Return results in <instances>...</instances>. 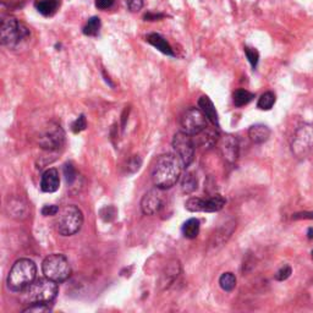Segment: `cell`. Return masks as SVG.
<instances>
[{
    "label": "cell",
    "instance_id": "277c9868",
    "mask_svg": "<svg viewBox=\"0 0 313 313\" xmlns=\"http://www.w3.org/2000/svg\"><path fill=\"white\" fill-rule=\"evenodd\" d=\"M57 230L60 235L71 236L79 232L83 224V214L78 206L69 204L58 213Z\"/></svg>",
    "mask_w": 313,
    "mask_h": 313
},
{
    "label": "cell",
    "instance_id": "d6986e66",
    "mask_svg": "<svg viewBox=\"0 0 313 313\" xmlns=\"http://www.w3.org/2000/svg\"><path fill=\"white\" fill-rule=\"evenodd\" d=\"M179 273H180L179 262L172 261V263H170L166 267V272L163 273V275H161V284H163L164 286L170 285V284L175 280V278L179 275Z\"/></svg>",
    "mask_w": 313,
    "mask_h": 313
},
{
    "label": "cell",
    "instance_id": "9a60e30c",
    "mask_svg": "<svg viewBox=\"0 0 313 313\" xmlns=\"http://www.w3.org/2000/svg\"><path fill=\"white\" fill-rule=\"evenodd\" d=\"M198 108L202 110V113L207 116V119H208L214 126L219 127L218 113H217V109L216 107H214L213 102H212L207 95H202V97L198 99Z\"/></svg>",
    "mask_w": 313,
    "mask_h": 313
},
{
    "label": "cell",
    "instance_id": "5b68a950",
    "mask_svg": "<svg viewBox=\"0 0 313 313\" xmlns=\"http://www.w3.org/2000/svg\"><path fill=\"white\" fill-rule=\"evenodd\" d=\"M59 293L58 283L49 278L34 280L26 289V298L31 304H52Z\"/></svg>",
    "mask_w": 313,
    "mask_h": 313
},
{
    "label": "cell",
    "instance_id": "ffe728a7",
    "mask_svg": "<svg viewBox=\"0 0 313 313\" xmlns=\"http://www.w3.org/2000/svg\"><path fill=\"white\" fill-rule=\"evenodd\" d=\"M59 1L58 0H38L36 2V7L43 16H52L57 11Z\"/></svg>",
    "mask_w": 313,
    "mask_h": 313
},
{
    "label": "cell",
    "instance_id": "f1b7e54d",
    "mask_svg": "<svg viewBox=\"0 0 313 313\" xmlns=\"http://www.w3.org/2000/svg\"><path fill=\"white\" fill-rule=\"evenodd\" d=\"M291 273H293V270H291L290 266H284L277 272V274H275V279L279 280V282H284V280H286L289 277H290Z\"/></svg>",
    "mask_w": 313,
    "mask_h": 313
},
{
    "label": "cell",
    "instance_id": "4fadbf2b",
    "mask_svg": "<svg viewBox=\"0 0 313 313\" xmlns=\"http://www.w3.org/2000/svg\"><path fill=\"white\" fill-rule=\"evenodd\" d=\"M219 150L228 163H235L238 156V143L233 135H225L219 140Z\"/></svg>",
    "mask_w": 313,
    "mask_h": 313
},
{
    "label": "cell",
    "instance_id": "ba28073f",
    "mask_svg": "<svg viewBox=\"0 0 313 313\" xmlns=\"http://www.w3.org/2000/svg\"><path fill=\"white\" fill-rule=\"evenodd\" d=\"M207 116L202 113V110L197 108H190L185 111L180 119V125L181 131L186 132L188 135H198L208 127L207 124Z\"/></svg>",
    "mask_w": 313,
    "mask_h": 313
},
{
    "label": "cell",
    "instance_id": "f546056e",
    "mask_svg": "<svg viewBox=\"0 0 313 313\" xmlns=\"http://www.w3.org/2000/svg\"><path fill=\"white\" fill-rule=\"evenodd\" d=\"M64 174H65L66 181L70 182V184L76 179V170L70 163H68V164H65V165H64Z\"/></svg>",
    "mask_w": 313,
    "mask_h": 313
},
{
    "label": "cell",
    "instance_id": "ac0fdd59",
    "mask_svg": "<svg viewBox=\"0 0 313 313\" xmlns=\"http://www.w3.org/2000/svg\"><path fill=\"white\" fill-rule=\"evenodd\" d=\"M200 234V220L196 218L188 219L182 225V235L186 238H196Z\"/></svg>",
    "mask_w": 313,
    "mask_h": 313
},
{
    "label": "cell",
    "instance_id": "8992f818",
    "mask_svg": "<svg viewBox=\"0 0 313 313\" xmlns=\"http://www.w3.org/2000/svg\"><path fill=\"white\" fill-rule=\"evenodd\" d=\"M42 270H43L44 277L57 283L65 282L71 275L70 263L68 258L60 253H53L46 257L42 263Z\"/></svg>",
    "mask_w": 313,
    "mask_h": 313
},
{
    "label": "cell",
    "instance_id": "44dd1931",
    "mask_svg": "<svg viewBox=\"0 0 313 313\" xmlns=\"http://www.w3.org/2000/svg\"><path fill=\"white\" fill-rule=\"evenodd\" d=\"M197 179L192 172H186L181 180V190L184 193H192L197 190Z\"/></svg>",
    "mask_w": 313,
    "mask_h": 313
},
{
    "label": "cell",
    "instance_id": "7a4b0ae2",
    "mask_svg": "<svg viewBox=\"0 0 313 313\" xmlns=\"http://www.w3.org/2000/svg\"><path fill=\"white\" fill-rule=\"evenodd\" d=\"M37 267L32 259L21 258L16 261L7 275V286L10 290L23 291L36 280Z\"/></svg>",
    "mask_w": 313,
    "mask_h": 313
},
{
    "label": "cell",
    "instance_id": "3957f363",
    "mask_svg": "<svg viewBox=\"0 0 313 313\" xmlns=\"http://www.w3.org/2000/svg\"><path fill=\"white\" fill-rule=\"evenodd\" d=\"M30 36V31L22 22L12 16H2L0 25V39L2 46L15 48Z\"/></svg>",
    "mask_w": 313,
    "mask_h": 313
},
{
    "label": "cell",
    "instance_id": "836d02e7",
    "mask_svg": "<svg viewBox=\"0 0 313 313\" xmlns=\"http://www.w3.org/2000/svg\"><path fill=\"white\" fill-rule=\"evenodd\" d=\"M294 220L299 219H313V212H301V213H295L293 216Z\"/></svg>",
    "mask_w": 313,
    "mask_h": 313
},
{
    "label": "cell",
    "instance_id": "5bb4252c",
    "mask_svg": "<svg viewBox=\"0 0 313 313\" xmlns=\"http://www.w3.org/2000/svg\"><path fill=\"white\" fill-rule=\"evenodd\" d=\"M60 177L57 169L50 168L43 172L41 179V188L43 192L53 193L59 190Z\"/></svg>",
    "mask_w": 313,
    "mask_h": 313
},
{
    "label": "cell",
    "instance_id": "30bf717a",
    "mask_svg": "<svg viewBox=\"0 0 313 313\" xmlns=\"http://www.w3.org/2000/svg\"><path fill=\"white\" fill-rule=\"evenodd\" d=\"M65 141V134L62 126L58 124H49L44 131L39 135L38 143L43 150L47 151H55L63 146Z\"/></svg>",
    "mask_w": 313,
    "mask_h": 313
},
{
    "label": "cell",
    "instance_id": "83f0119b",
    "mask_svg": "<svg viewBox=\"0 0 313 313\" xmlns=\"http://www.w3.org/2000/svg\"><path fill=\"white\" fill-rule=\"evenodd\" d=\"M86 127H87V121H86V118H84V115H79V118L76 119V120L73 123V125H71V129H73V131L75 132V134H78V132L83 131Z\"/></svg>",
    "mask_w": 313,
    "mask_h": 313
},
{
    "label": "cell",
    "instance_id": "4dcf8cb0",
    "mask_svg": "<svg viewBox=\"0 0 313 313\" xmlns=\"http://www.w3.org/2000/svg\"><path fill=\"white\" fill-rule=\"evenodd\" d=\"M60 209L58 208L57 206H54V204H47V206H44L43 208H42V214H43L44 217H49V216H57L58 213H59Z\"/></svg>",
    "mask_w": 313,
    "mask_h": 313
},
{
    "label": "cell",
    "instance_id": "603a6c76",
    "mask_svg": "<svg viewBox=\"0 0 313 313\" xmlns=\"http://www.w3.org/2000/svg\"><path fill=\"white\" fill-rule=\"evenodd\" d=\"M219 285L224 291H228V293L233 291L236 286L235 275L230 272L222 274V277L219 278Z\"/></svg>",
    "mask_w": 313,
    "mask_h": 313
},
{
    "label": "cell",
    "instance_id": "52a82bcc",
    "mask_svg": "<svg viewBox=\"0 0 313 313\" xmlns=\"http://www.w3.org/2000/svg\"><path fill=\"white\" fill-rule=\"evenodd\" d=\"M172 148L175 151V156L180 159L182 166L187 168L195 158V145H193L191 135L184 131H180L172 137Z\"/></svg>",
    "mask_w": 313,
    "mask_h": 313
},
{
    "label": "cell",
    "instance_id": "4316f807",
    "mask_svg": "<svg viewBox=\"0 0 313 313\" xmlns=\"http://www.w3.org/2000/svg\"><path fill=\"white\" fill-rule=\"evenodd\" d=\"M52 311L50 304H31L30 307L23 310V312H48Z\"/></svg>",
    "mask_w": 313,
    "mask_h": 313
},
{
    "label": "cell",
    "instance_id": "e575fe53",
    "mask_svg": "<svg viewBox=\"0 0 313 313\" xmlns=\"http://www.w3.org/2000/svg\"><path fill=\"white\" fill-rule=\"evenodd\" d=\"M163 17V15L161 14H147L145 16L146 20L148 21H155V20H158V18H161Z\"/></svg>",
    "mask_w": 313,
    "mask_h": 313
},
{
    "label": "cell",
    "instance_id": "d590c367",
    "mask_svg": "<svg viewBox=\"0 0 313 313\" xmlns=\"http://www.w3.org/2000/svg\"><path fill=\"white\" fill-rule=\"evenodd\" d=\"M313 237V229H310L309 230V238H312Z\"/></svg>",
    "mask_w": 313,
    "mask_h": 313
},
{
    "label": "cell",
    "instance_id": "1f68e13d",
    "mask_svg": "<svg viewBox=\"0 0 313 313\" xmlns=\"http://www.w3.org/2000/svg\"><path fill=\"white\" fill-rule=\"evenodd\" d=\"M127 7L130 9V11L136 12L140 11L143 6V0H126Z\"/></svg>",
    "mask_w": 313,
    "mask_h": 313
},
{
    "label": "cell",
    "instance_id": "9c48e42d",
    "mask_svg": "<svg viewBox=\"0 0 313 313\" xmlns=\"http://www.w3.org/2000/svg\"><path fill=\"white\" fill-rule=\"evenodd\" d=\"M313 148V126L304 125L296 130L291 150L298 158H305Z\"/></svg>",
    "mask_w": 313,
    "mask_h": 313
},
{
    "label": "cell",
    "instance_id": "d4e9b609",
    "mask_svg": "<svg viewBox=\"0 0 313 313\" xmlns=\"http://www.w3.org/2000/svg\"><path fill=\"white\" fill-rule=\"evenodd\" d=\"M275 103V94L272 92H266L261 95V98L258 99L257 103V107L262 110H269L272 109V107Z\"/></svg>",
    "mask_w": 313,
    "mask_h": 313
},
{
    "label": "cell",
    "instance_id": "8d00e7d4",
    "mask_svg": "<svg viewBox=\"0 0 313 313\" xmlns=\"http://www.w3.org/2000/svg\"><path fill=\"white\" fill-rule=\"evenodd\" d=\"M312 257H313V251H312Z\"/></svg>",
    "mask_w": 313,
    "mask_h": 313
},
{
    "label": "cell",
    "instance_id": "8fae6325",
    "mask_svg": "<svg viewBox=\"0 0 313 313\" xmlns=\"http://www.w3.org/2000/svg\"><path fill=\"white\" fill-rule=\"evenodd\" d=\"M225 200L222 196L217 195L211 198H197L192 197L185 203L187 211L190 212H208V213H213V212H218L224 207Z\"/></svg>",
    "mask_w": 313,
    "mask_h": 313
},
{
    "label": "cell",
    "instance_id": "7c38bea8",
    "mask_svg": "<svg viewBox=\"0 0 313 313\" xmlns=\"http://www.w3.org/2000/svg\"><path fill=\"white\" fill-rule=\"evenodd\" d=\"M163 207V195L160 188H155L146 193L141 200V209L146 216H153L158 213Z\"/></svg>",
    "mask_w": 313,
    "mask_h": 313
},
{
    "label": "cell",
    "instance_id": "7402d4cb",
    "mask_svg": "<svg viewBox=\"0 0 313 313\" xmlns=\"http://www.w3.org/2000/svg\"><path fill=\"white\" fill-rule=\"evenodd\" d=\"M253 93L246 91V89H237L234 93V104L236 107H243V105L248 104L253 99Z\"/></svg>",
    "mask_w": 313,
    "mask_h": 313
},
{
    "label": "cell",
    "instance_id": "2e32d148",
    "mask_svg": "<svg viewBox=\"0 0 313 313\" xmlns=\"http://www.w3.org/2000/svg\"><path fill=\"white\" fill-rule=\"evenodd\" d=\"M269 136H270L269 127L263 125V124H257V125L251 126L250 129H248V137H250L252 142L258 143V145L267 142Z\"/></svg>",
    "mask_w": 313,
    "mask_h": 313
},
{
    "label": "cell",
    "instance_id": "e0dca14e",
    "mask_svg": "<svg viewBox=\"0 0 313 313\" xmlns=\"http://www.w3.org/2000/svg\"><path fill=\"white\" fill-rule=\"evenodd\" d=\"M147 42L150 44H152L153 47L156 48L159 52H161L163 54L170 55V57H174L175 53L172 52V48L170 47V44L158 33H151L147 36Z\"/></svg>",
    "mask_w": 313,
    "mask_h": 313
},
{
    "label": "cell",
    "instance_id": "cb8c5ba5",
    "mask_svg": "<svg viewBox=\"0 0 313 313\" xmlns=\"http://www.w3.org/2000/svg\"><path fill=\"white\" fill-rule=\"evenodd\" d=\"M100 30V20L99 17H91L88 21H87V23L84 25L83 27V33L86 34V36H97L98 32H99Z\"/></svg>",
    "mask_w": 313,
    "mask_h": 313
},
{
    "label": "cell",
    "instance_id": "6da1fadb",
    "mask_svg": "<svg viewBox=\"0 0 313 313\" xmlns=\"http://www.w3.org/2000/svg\"><path fill=\"white\" fill-rule=\"evenodd\" d=\"M182 164L175 155H163L156 159L152 169V180L160 190L171 188L179 181Z\"/></svg>",
    "mask_w": 313,
    "mask_h": 313
},
{
    "label": "cell",
    "instance_id": "484cf974",
    "mask_svg": "<svg viewBox=\"0 0 313 313\" xmlns=\"http://www.w3.org/2000/svg\"><path fill=\"white\" fill-rule=\"evenodd\" d=\"M245 54L247 60L250 62V64L252 65V68H256L257 64H258L259 60V54L254 48H250V47H245Z\"/></svg>",
    "mask_w": 313,
    "mask_h": 313
},
{
    "label": "cell",
    "instance_id": "d6a6232c",
    "mask_svg": "<svg viewBox=\"0 0 313 313\" xmlns=\"http://www.w3.org/2000/svg\"><path fill=\"white\" fill-rule=\"evenodd\" d=\"M94 4L98 9L105 10L109 9L114 5V0H94Z\"/></svg>",
    "mask_w": 313,
    "mask_h": 313
}]
</instances>
